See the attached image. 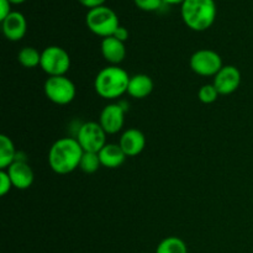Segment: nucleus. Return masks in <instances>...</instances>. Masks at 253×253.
<instances>
[{
  "label": "nucleus",
  "instance_id": "nucleus-14",
  "mask_svg": "<svg viewBox=\"0 0 253 253\" xmlns=\"http://www.w3.org/2000/svg\"><path fill=\"white\" fill-rule=\"evenodd\" d=\"M100 51L104 59L110 66H119L126 57L125 42L120 41L114 36L105 37L101 40Z\"/></svg>",
  "mask_w": 253,
  "mask_h": 253
},
{
  "label": "nucleus",
  "instance_id": "nucleus-25",
  "mask_svg": "<svg viewBox=\"0 0 253 253\" xmlns=\"http://www.w3.org/2000/svg\"><path fill=\"white\" fill-rule=\"evenodd\" d=\"M83 6H85L86 9L91 10V9H95V7L99 6H103L105 5L106 0H78Z\"/></svg>",
  "mask_w": 253,
  "mask_h": 253
},
{
  "label": "nucleus",
  "instance_id": "nucleus-28",
  "mask_svg": "<svg viewBox=\"0 0 253 253\" xmlns=\"http://www.w3.org/2000/svg\"><path fill=\"white\" fill-rule=\"evenodd\" d=\"M9 1L14 5H19V4H22V2H25L26 0H9Z\"/></svg>",
  "mask_w": 253,
  "mask_h": 253
},
{
  "label": "nucleus",
  "instance_id": "nucleus-17",
  "mask_svg": "<svg viewBox=\"0 0 253 253\" xmlns=\"http://www.w3.org/2000/svg\"><path fill=\"white\" fill-rule=\"evenodd\" d=\"M17 152L11 138L0 135V169H6L16 161Z\"/></svg>",
  "mask_w": 253,
  "mask_h": 253
},
{
  "label": "nucleus",
  "instance_id": "nucleus-22",
  "mask_svg": "<svg viewBox=\"0 0 253 253\" xmlns=\"http://www.w3.org/2000/svg\"><path fill=\"white\" fill-rule=\"evenodd\" d=\"M136 6L143 11H158L163 6V0H133Z\"/></svg>",
  "mask_w": 253,
  "mask_h": 253
},
{
  "label": "nucleus",
  "instance_id": "nucleus-6",
  "mask_svg": "<svg viewBox=\"0 0 253 253\" xmlns=\"http://www.w3.org/2000/svg\"><path fill=\"white\" fill-rule=\"evenodd\" d=\"M40 67L48 77L66 76L71 68V57L62 47L48 46L41 52Z\"/></svg>",
  "mask_w": 253,
  "mask_h": 253
},
{
  "label": "nucleus",
  "instance_id": "nucleus-21",
  "mask_svg": "<svg viewBox=\"0 0 253 253\" xmlns=\"http://www.w3.org/2000/svg\"><path fill=\"white\" fill-rule=\"evenodd\" d=\"M220 94L217 93L214 84H204L198 91V98L203 104H212L217 100Z\"/></svg>",
  "mask_w": 253,
  "mask_h": 253
},
{
  "label": "nucleus",
  "instance_id": "nucleus-11",
  "mask_svg": "<svg viewBox=\"0 0 253 253\" xmlns=\"http://www.w3.org/2000/svg\"><path fill=\"white\" fill-rule=\"evenodd\" d=\"M11 179L14 188L19 190H26L34 184L35 174L32 168L30 167L26 160H19L16 158L14 163L10 167L5 169Z\"/></svg>",
  "mask_w": 253,
  "mask_h": 253
},
{
  "label": "nucleus",
  "instance_id": "nucleus-24",
  "mask_svg": "<svg viewBox=\"0 0 253 253\" xmlns=\"http://www.w3.org/2000/svg\"><path fill=\"white\" fill-rule=\"evenodd\" d=\"M11 2L9 0H0V21L5 19L6 16H9L11 10Z\"/></svg>",
  "mask_w": 253,
  "mask_h": 253
},
{
  "label": "nucleus",
  "instance_id": "nucleus-2",
  "mask_svg": "<svg viewBox=\"0 0 253 253\" xmlns=\"http://www.w3.org/2000/svg\"><path fill=\"white\" fill-rule=\"evenodd\" d=\"M180 15L185 26L202 32L214 25L217 15L215 0H185L180 5Z\"/></svg>",
  "mask_w": 253,
  "mask_h": 253
},
{
  "label": "nucleus",
  "instance_id": "nucleus-5",
  "mask_svg": "<svg viewBox=\"0 0 253 253\" xmlns=\"http://www.w3.org/2000/svg\"><path fill=\"white\" fill-rule=\"evenodd\" d=\"M44 95L57 105H68L77 95L76 84L67 76L48 77L43 85Z\"/></svg>",
  "mask_w": 253,
  "mask_h": 253
},
{
  "label": "nucleus",
  "instance_id": "nucleus-10",
  "mask_svg": "<svg viewBox=\"0 0 253 253\" xmlns=\"http://www.w3.org/2000/svg\"><path fill=\"white\" fill-rule=\"evenodd\" d=\"M212 84L220 95H230L241 84V72L235 66H224L214 77Z\"/></svg>",
  "mask_w": 253,
  "mask_h": 253
},
{
  "label": "nucleus",
  "instance_id": "nucleus-23",
  "mask_svg": "<svg viewBox=\"0 0 253 253\" xmlns=\"http://www.w3.org/2000/svg\"><path fill=\"white\" fill-rule=\"evenodd\" d=\"M12 188H14V185H12L9 174L5 169H1L0 170V195L5 197Z\"/></svg>",
  "mask_w": 253,
  "mask_h": 253
},
{
  "label": "nucleus",
  "instance_id": "nucleus-19",
  "mask_svg": "<svg viewBox=\"0 0 253 253\" xmlns=\"http://www.w3.org/2000/svg\"><path fill=\"white\" fill-rule=\"evenodd\" d=\"M156 253H188V247L179 237L169 236L158 244Z\"/></svg>",
  "mask_w": 253,
  "mask_h": 253
},
{
  "label": "nucleus",
  "instance_id": "nucleus-16",
  "mask_svg": "<svg viewBox=\"0 0 253 253\" xmlns=\"http://www.w3.org/2000/svg\"><path fill=\"white\" fill-rule=\"evenodd\" d=\"M152 78L147 74H135L130 78L127 86V94L133 99H145L152 93L153 90Z\"/></svg>",
  "mask_w": 253,
  "mask_h": 253
},
{
  "label": "nucleus",
  "instance_id": "nucleus-15",
  "mask_svg": "<svg viewBox=\"0 0 253 253\" xmlns=\"http://www.w3.org/2000/svg\"><path fill=\"white\" fill-rule=\"evenodd\" d=\"M98 155L100 158L101 167L110 168V169L121 167L127 158V156L125 155L119 143H106L99 151Z\"/></svg>",
  "mask_w": 253,
  "mask_h": 253
},
{
  "label": "nucleus",
  "instance_id": "nucleus-7",
  "mask_svg": "<svg viewBox=\"0 0 253 253\" xmlns=\"http://www.w3.org/2000/svg\"><path fill=\"white\" fill-rule=\"evenodd\" d=\"M106 135L108 133L101 127L100 124L88 121L79 126L76 138L84 152L99 153V151L106 145Z\"/></svg>",
  "mask_w": 253,
  "mask_h": 253
},
{
  "label": "nucleus",
  "instance_id": "nucleus-3",
  "mask_svg": "<svg viewBox=\"0 0 253 253\" xmlns=\"http://www.w3.org/2000/svg\"><path fill=\"white\" fill-rule=\"evenodd\" d=\"M131 77L119 66H108L99 71L94 79V89L100 98L115 100L127 94L128 82Z\"/></svg>",
  "mask_w": 253,
  "mask_h": 253
},
{
  "label": "nucleus",
  "instance_id": "nucleus-26",
  "mask_svg": "<svg viewBox=\"0 0 253 253\" xmlns=\"http://www.w3.org/2000/svg\"><path fill=\"white\" fill-rule=\"evenodd\" d=\"M114 37H116V39L118 40H120V41H123V42H126L128 40V36H130V34H128V30L126 29V27H124V26H119L118 29H116V31H115V34L113 35Z\"/></svg>",
  "mask_w": 253,
  "mask_h": 253
},
{
  "label": "nucleus",
  "instance_id": "nucleus-8",
  "mask_svg": "<svg viewBox=\"0 0 253 253\" xmlns=\"http://www.w3.org/2000/svg\"><path fill=\"white\" fill-rule=\"evenodd\" d=\"M189 64L192 71L198 76L212 77V78L224 67L221 56L209 48L195 51L190 57Z\"/></svg>",
  "mask_w": 253,
  "mask_h": 253
},
{
  "label": "nucleus",
  "instance_id": "nucleus-4",
  "mask_svg": "<svg viewBox=\"0 0 253 253\" xmlns=\"http://www.w3.org/2000/svg\"><path fill=\"white\" fill-rule=\"evenodd\" d=\"M85 24L89 31L103 39L113 36L116 29L120 26L116 12L106 5L88 10L85 15Z\"/></svg>",
  "mask_w": 253,
  "mask_h": 253
},
{
  "label": "nucleus",
  "instance_id": "nucleus-1",
  "mask_svg": "<svg viewBox=\"0 0 253 253\" xmlns=\"http://www.w3.org/2000/svg\"><path fill=\"white\" fill-rule=\"evenodd\" d=\"M83 153V148L76 137L59 138L49 148V168L57 174H69L79 168Z\"/></svg>",
  "mask_w": 253,
  "mask_h": 253
},
{
  "label": "nucleus",
  "instance_id": "nucleus-12",
  "mask_svg": "<svg viewBox=\"0 0 253 253\" xmlns=\"http://www.w3.org/2000/svg\"><path fill=\"white\" fill-rule=\"evenodd\" d=\"M1 30L9 41H20L24 39L27 31L26 17L20 11H11L9 16L1 21Z\"/></svg>",
  "mask_w": 253,
  "mask_h": 253
},
{
  "label": "nucleus",
  "instance_id": "nucleus-13",
  "mask_svg": "<svg viewBox=\"0 0 253 253\" xmlns=\"http://www.w3.org/2000/svg\"><path fill=\"white\" fill-rule=\"evenodd\" d=\"M119 145L127 157H135L145 150L146 137L138 128H127L120 136Z\"/></svg>",
  "mask_w": 253,
  "mask_h": 253
},
{
  "label": "nucleus",
  "instance_id": "nucleus-27",
  "mask_svg": "<svg viewBox=\"0 0 253 253\" xmlns=\"http://www.w3.org/2000/svg\"><path fill=\"white\" fill-rule=\"evenodd\" d=\"M166 5H182L185 0H163Z\"/></svg>",
  "mask_w": 253,
  "mask_h": 253
},
{
  "label": "nucleus",
  "instance_id": "nucleus-18",
  "mask_svg": "<svg viewBox=\"0 0 253 253\" xmlns=\"http://www.w3.org/2000/svg\"><path fill=\"white\" fill-rule=\"evenodd\" d=\"M17 61L25 68H36L41 63V52L35 47H22L17 53Z\"/></svg>",
  "mask_w": 253,
  "mask_h": 253
},
{
  "label": "nucleus",
  "instance_id": "nucleus-9",
  "mask_svg": "<svg viewBox=\"0 0 253 253\" xmlns=\"http://www.w3.org/2000/svg\"><path fill=\"white\" fill-rule=\"evenodd\" d=\"M126 109L121 104L111 103L104 106L99 118V124L108 135L120 132L125 124Z\"/></svg>",
  "mask_w": 253,
  "mask_h": 253
},
{
  "label": "nucleus",
  "instance_id": "nucleus-20",
  "mask_svg": "<svg viewBox=\"0 0 253 253\" xmlns=\"http://www.w3.org/2000/svg\"><path fill=\"white\" fill-rule=\"evenodd\" d=\"M100 167H101V163H100V158H99L98 153L95 152L83 153V157H82L81 160L79 168H81L84 173L93 174V173H95Z\"/></svg>",
  "mask_w": 253,
  "mask_h": 253
}]
</instances>
